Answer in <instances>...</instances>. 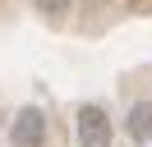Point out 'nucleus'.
I'll return each instance as SVG.
<instances>
[{
  "instance_id": "f257e3e1",
  "label": "nucleus",
  "mask_w": 152,
  "mask_h": 147,
  "mask_svg": "<svg viewBox=\"0 0 152 147\" xmlns=\"http://www.w3.org/2000/svg\"><path fill=\"white\" fill-rule=\"evenodd\" d=\"M74 133H78V147H111L115 143V124L102 106H78L74 110Z\"/></svg>"
},
{
  "instance_id": "f03ea898",
  "label": "nucleus",
  "mask_w": 152,
  "mask_h": 147,
  "mask_svg": "<svg viewBox=\"0 0 152 147\" xmlns=\"http://www.w3.org/2000/svg\"><path fill=\"white\" fill-rule=\"evenodd\" d=\"M10 147H46V115L37 106H23L10 119Z\"/></svg>"
},
{
  "instance_id": "7ed1b4c3",
  "label": "nucleus",
  "mask_w": 152,
  "mask_h": 147,
  "mask_svg": "<svg viewBox=\"0 0 152 147\" xmlns=\"http://www.w3.org/2000/svg\"><path fill=\"white\" fill-rule=\"evenodd\" d=\"M124 129H129L134 143H152V101H134L129 106V119H124Z\"/></svg>"
},
{
  "instance_id": "20e7f679",
  "label": "nucleus",
  "mask_w": 152,
  "mask_h": 147,
  "mask_svg": "<svg viewBox=\"0 0 152 147\" xmlns=\"http://www.w3.org/2000/svg\"><path fill=\"white\" fill-rule=\"evenodd\" d=\"M32 5H37L46 18H60V14H69V9H74V0H32Z\"/></svg>"
}]
</instances>
